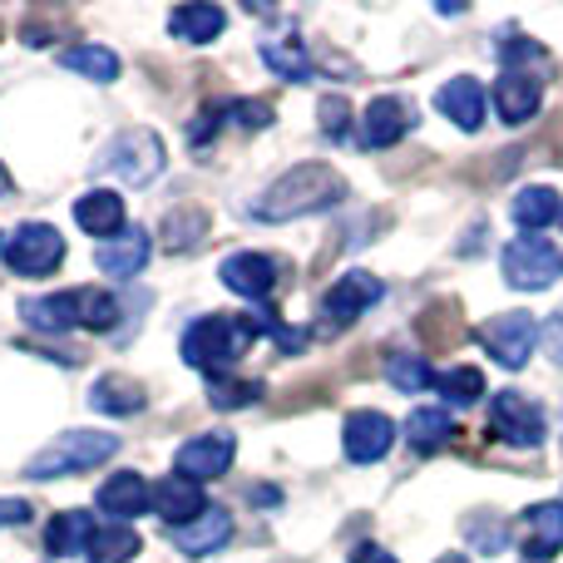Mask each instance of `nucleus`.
<instances>
[{"label": "nucleus", "instance_id": "nucleus-1", "mask_svg": "<svg viewBox=\"0 0 563 563\" xmlns=\"http://www.w3.org/2000/svg\"><path fill=\"white\" fill-rule=\"evenodd\" d=\"M341 194H346V184H341V174H331L327 164H297L257 198L253 213L263 218V223H291V218H307V213L331 208Z\"/></svg>", "mask_w": 563, "mask_h": 563}, {"label": "nucleus", "instance_id": "nucleus-2", "mask_svg": "<svg viewBox=\"0 0 563 563\" xmlns=\"http://www.w3.org/2000/svg\"><path fill=\"white\" fill-rule=\"evenodd\" d=\"M253 317H198L194 327L184 331V361L194 371H208V376H228L233 361L243 356V346L253 341Z\"/></svg>", "mask_w": 563, "mask_h": 563}, {"label": "nucleus", "instance_id": "nucleus-3", "mask_svg": "<svg viewBox=\"0 0 563 563\" xmlns=\"http://www.w3.org/2000/svg\"><path fill=\"white\" fill-rule=\"evenodd\" d=\"M109 455H119L114 435H95V430H69L55 445H45L35 460L25 465L30 479H59V475H79V470L104 465Z\"/></svg>", "mask_w": 563, "mask_h": 563}, {"label": "nucleus", "instance_id": "nucleus-4", "mask_svg": "<svg viewBox=\"0 0 563 563\" xmlns=\"http://www.w3.org/2000/svg\"><path fill=\"white\" fill-rule=\"evenodd\" d=\"M563 273V257H559V247L549 243V238H539V233H525V238H515V243L505 247V277H509V287H519V291H544V287H554Z\"/></svg>", "mask_w": 563, "mask_h": 563}, {"label": "nucleus", "instance_id": "nucleus-5", "mask_svg": "<svg viewBox=\"0 0 563 563\" xmlns=\"http://www.w3.org/2000/svg\"><path fill=\"white\" fill-rule=\"evenodd\" d=\"M0 253H5L10 273H20V277H49L59 263H65V238H59L49 223H20Z\"/></svg>", "mask_w": 563, "mask_h": 563}, {"label": "nucleus", "instance_id": "nucleus-6", "mask_svg": "<svg viewBox=\"0 0 563 563\" xmlns=\"http://www.w3.org/2000/svg\"><path fill=\"white\" fill-rule=\"evenodd\" d=\"M104 168L119 174L124 184H154L164 174V144H158L154 129H124L104 148Z\"/></svg>", "mask_w": 563, "mask_h": 563}, {"label": "nucleus", "instance_id": "nucleus-7", "mask_svg": "<svg viewBox=\"0 0 563 563\" xmlns=\"http://www.w3.org/2000/svg\"><path fill=\"white\" fill-rule=\"evenodd\" d=\"M380 297H386L380 277H371V273H341L327 287V297H321V331H346L351 321H356L366 307H376Z\"/></svg>", "mask_w": 563, "mask_h": 563}, {"label": "nucleus", "instance_id": "nucleus-8", "mask_svg": "<svg viewBox=\"0 0 563 563\" xmlns=\"http://www.w3.org/2000/svg\"><path fill=\"white\" fill-rule=\"evenodd\" d=\"M489 430L515 450H534V445H544L549 426H544V410H539L529 396H519V390H499L495 406H489Z\"/></svg>", "mask_w": 563, "mask_h": 563}, {"label": "nucleus", "instance_id": "nucleus-9", "mask_svg": "<svg viewBox=\"0 0 563 563\" xmlns=\"http://www.w3.org/2000/svg\"><path fill=\"white\" fill-rule=\"evenodd\" d=\"M479 341L489 346V356H495L499 366L519 371L529 361V351H534V341H539V321L529 317V311H499V317L479 331Z\"/></svg>", "mask_w": 563, "mask_h": 563}, {"label": "nucleus", "instance_id": "nucleus-10", "mask_svg": "<svg viewBox=\"0 0 563 563\" xmlns=\"http://www.w3.org/2000/svg\"><path fill=\"white\" fill-rule=\"evenodd\" d=\"M420 119H416V104H410V99L380 95V99H371L366 114H361V144L366 148H390V144H400Z\"/></svg>", "mask_w": 563, "mask_h": 563}, {"label": "nucleus", "instance_id": "nucleus-11", "mask_svg": "<svg viewBox=\"0 0 563 563\" xmlns=\"http://www.w3.org/2000/svg\"><path fill=\"white\" fill-rule=\"evenodd\" d=\"M233 455H238V440H233V435H194L188 445H178L174 470H178L184 479H194V485H203V479L228 475Z\"/></svg>", "mask_w": 563, "mask_h": 563}, {"label": "nucleus", "instance_id": "nucleus-12", "mask_svg": "<svg viewBox=\"0 0 563 563\" xmlns=\"http://www.w3.org/2000/svg\"><path fill=\"white\" fill-rule=\"evenodd\" d=\"M341 445H346V455L356 460V465H376V460L396 445V426H390V416H380V410H356V416H346V426H341Z\"/></svg>", "mask_w": 563, "mask_h": 563}, {"label": "nucleus", "instance_id": "nucleus-13", "mask_svg": "<svg viewBox=\"0 0 563 563\" xmlns=\"http://www.w3.org/2000/svg\"><path fill=\"white\" fill-rule=\"evenodd\" d=\"M208 495H203V485H194V479H184V475H168L164 485H154V515L164 519L168 529H184V525H194V519H203L208 515Z\"/></svg>", "mask_w": 563, "mask_h": 563}, {"label": "nucleus", "instance_id": "nucleus-14", "mask_svg": "<svg viewBox=\"0 0 563 563\" xmlns=\"http://www.w3.org/2000/svg\"><path fill=\"white\" fill-rule=\"evenodd\" d=\"M148 253H154V238H148V228H124L119 238H109V243H99L95 253V267L104 277H139L148 263Z\"/></svg>", "mask_w": 563, "mask_h": 563}, {"label": "nucleus", "instance_id": "nucleus-15", "mask_svg": "<svg viewBox=\"0 0 563 563\" xmlns=\"http://www.w3.org/2000/svg\"><path fill=\"white\" fill-rule=\"evenodd\" d=\"M218 277H223V287L238 291V297L263 301V297H273V287H277V263L263 253H233V257H223Z\"/></svg>", "mask_w": 563, "mask_h": 563}, {"label": "nucleus", "instance_id": "nucleus-16", "mask_svg": "<svg viewBox=\"0 0 563 563\" xmlns=\"http://www.w3.org/2000/svg\"><path fill=\"white\" fill-rule=\"evenodd\" d=\"M539 99H544V79L529 75V69H505L495 85V109L505 124H529L539 114Z\"/></svg>", "mask_w": 563, "mask_h": 563}, {"label": "nucleus", "instance_id": "nucleus-17", "mask_svg": "<svg viewBox=\"0 0 563 563\" xmlns=\"http://www.w3.org/2000/svg\"><path fill=\"white\" fill-rule=\"evenodd\" d=\"M95 505L104 509V515H114V525H129L134 515H144V505H154V489L144 485V475L119 470V475H109L104 485H99Z\"/></svg>", "mask_w": 563, "mask_h": 563}, {"label": "nucleus", "instance_id": "nucleus-18", "mask_svg": "<svg viewBox=\"0 0 563 563\" xmlns=\"http://www.w3.org/2000/svg\"><path fill=\"white\" fill-rule=\"evenodd\" d=\"M75 223L109 243V238L124 233V198L109 194V188H89L85 198H75Z\"/></svg>", "mask_w": 563, "mask_h": 563}, {"label": "nucleus", "instance_id": "nucleus-19", "mask_svg": "<svg viewBox=\"0 0 563 563\" xmlns=\"http://www.w3.org/2000/svg\"><path fill=\"white\" fill-rule=\"evenodd\" d=\"M435 109L445 119H455L465 134H475V129L485 124V89H479V79L460 75V79H450V85L435 95Z\"/></svg>", "mask_w": 563, "mask_h": 563}, {"label": "nucleus", "instance_id": "nucleus-20", "mask_svg": "<svg viewBox=\"0 0 563 563\" xmlns=\"http://www.w3.org/2000/svg\"><path fill=\"white\" fill-rule=\"evenodd\" d=\"M228 534H233V519H228L223 509H208L203 519L174 529V549L178 554H188V559H208V554H218V549L228 544Z\"/></svg>", "mask_w": 563, "mask_h": 563}, {"label": "nucleus", "instance_id": "nucleus-21", "mask_svg": "<svg viewBox=\"0 0 563 563\" xmlns=\"http://www.w3.org/2000/svg\"><path fill=\"white\" fill-rule=\"evenodd\" d=\"M20 317H25V327L35 331H69L79 327V311H75V291H55V297H30L20 301Z\"/></svg>", "mask_w": 563, "mask_h": 563}, {"label": "nucleus", "instance_id": "nucleus-22", "mask_svg": "<svg viewBox=\"0 0 563 563\" xmlns=\"http://www.w3.org/2000/svg\"><path fill=\"white\" fill-rule=\"evenodd\" d=\"M228 15L218 5H178L174 15H168V30H174V40H188V45H213L218 35H223Z\"/></svg>", "mask_w": 563, "mask_h": 563}, {"label": "nucleus", "instance_id": "nucleus-23", "mask_svg": "<svg viewBox=\"0 0 563 563\" xmlns=\"http://www.w3.org/2000/svg\"><path fill=\"white\" fill-rule=\"evenodd\" d=\"M89 539H95V525H89L85 509H65V515H55L49 519V529H45V549L55 559L89 554Z\"/></svg>", "mask_w": 563, "mask_h": 563}, {"label": "nucleus", "instance_id": "nucleus-24", "mask_svg": "<svg viewBox=\"0 0 563 563\" xmlns=\"http://www.w3.org/2000/svg\"><path fill=\"white\" fill-rule=\"evenodd\" d=\"M529 525H534V539L525 544V563H554L563 549V505H534Z\"/></svg>", "mask_w": 563, "mask_h": 563}, {"label": "nucleus", "instance_id": "nucleus-25", "mask_svg": "<svg viewBox=\"0 0 563 563\" xmlns=\"http://www.w3.org/2000/svg\"><path fill=\"white\" fill-rule=\"evenodd\" d=\"M144 386L129 376H99L95 390H89V406L104 410V416H139L144 410Z\"/></svg>", "mask_w": 563, "mask_h": 563}, {"label": "nucleus", "instance_id": "nucleus-26", "mask_svg": "<svg viewBox=\"0 0 563 563\" xmlns=\"http://www.w3.org/2000/svg\"><path fill=\"white\" fill-rule=\"evenodd\" d=\"M509 213H515V223L525 228V233H544V228L554 223L563 208H559L554 188H519L515 203H509Z\"/></svg>", "mask_w": 563, "mask_h": 563}, {"label": "nucleus", "instance_id": "nucleus-27", "mask_svg": "<svg viewBox=\"0 0 563 563\" xmlns=\"http://www.w3.org/2000/svg\"><path fill=\"white\" fill-rule=\"evenodd\" d=\"M59 65L75 69V75L95 79V85H114L119 79V55L104 45H75V49H59Z\"/></svg>", "mask_w": 563, "mask_h": 563}, {"label": "nucleus", "instance_id": "nucleus-28", "mask_svg": "<svg viewBox=\"0 0 563 563\" xmlns=\"http://www.w3.org/2000/svg\"><path fill=\"white\" fill-rule=\"evenodd\" d=\"M406 435H410V445L416 450H440V445H450V435H455V420H450V410H430V406H420L416 416L406 420Z\"/></svg>", "mask_w": 563, "mask_h": 563}, {"label": "nucleus", "instance_id": "nucleus-29", "mask_svg": "<svg viewBox=\"0 0 563 563\" xmlns=\"http://www.w3.org/2000/svg\"><path fill=\"white\" fill-rule=\"evenodd\" d=\"M139 554V534L129 525H104L89 539V563H129Z\"/></svg>", "mask_w": 563, "mask_h": 563}, {"label": "nucleus", "instance_id": "nucleus-30", "mask_svg": "<svg viewBox=\"0 0 563 563\" xmlns=\"http://www.w3.org/2000/svg\"><path fill=\"white\" fill-rule=\"evenodd\" d=\"M386 376L396 390H406V396H420L426 386H435V371H430L426 356H416V351H396V356L386 361Z\"/></svg>", "mask_w": 563, "mask_h": 563}, {"label": "nucleus", "instance_id": "nucleus-31", "mask_svg": "<svg viewBox=\"0 0 563 563\" xmlns=\"http://www.w3.org/2000/svg\"><path fill=\"white\" fill-rule=\"evenodd\" d=\"M435 390L445 396V406H475L479 396H485V376H479L475 366H450V371H440L435 376Z\"/></svg>", "mask_w": 563, "mask_h": 563}, {"label": "nucleus", "instance_id": "nucleus-32", "mask_svg": "<svg viewBox=\"0 0 563 563\" xmlns=\"http://www.w3.org/2000/svg\"><path fill=\"white\" fill-rule=\"evenodd\" d=\"M75 311H79V327L109 331V327H114V317H119V301L109 297L104 287H79L75 291Z\"/></svg>", "mask_w": 563, "mask_h": 563}, {"label": "nucleus", "instance_id": "nucleus-33", "mask_svg": "<svg viewBox=\"0 0 563 563\" xmlns=\"http://www.w3.org/2000/svg\"><path fill=\"white\" fill-rule=\"evenodd\" d=\"M263 65L277 69V75L291 79V85L311 79V65H307V55H301V40H297V45H263Z\"/></svg>", "mask_w": 563, "mask_h": 563}, {"label": "nucleus", "instance_id": "nucleus-34", "mask_svg": "<svg viewBox=\"0 0 563 563\" xmlns=\"http://www.w3.org/2000/svg\"><path fill=\"white\" fill-rule=\"evenodd\" d=\"M164 233H168V247H174V253H184V247H198V243H203L208 218L198 213V208H188V213H168Z\"/></svg>", "mask_w": 563, "mask_h": 563}, {"label": "nucleus", "instance_id": "nucleus-35", "mask_svg": "<svg viewBox=\"0 0 563 563\" xmlns=\"http://www.w3.org/2000/svg\"><path fill=\"white\" fill-rule=\"evenodd\" d=\"M257 396H263V386H257V380H228V376H213V386H208V400H213L218 410H243V406H253Z\"/></svg>", "mask_w": 563, "mask_h": 563}, {"label": "nucleus", "instance_id": "nucleus-36", "mask_svg": "<svg viewBox=\"0 0 563 563\" xmlns=\"http://www.w3.org/2000/svg\"><path fill=\"white\" fill-rule=\"evenodd\" d=\"M228 119L243 129H267L273 124V104H263V99H233V104H228Z\"/></svg>", "mask_w": 563, "mask_h": 563}, {"label": "nucleus", "instance_id": "nucleus-37", "mask_svg": "<svg viewBox=\"0 0 563 563\" xmlns=\"http://www.w3.org/2000/svg\"><path fill=\"white\" fill-rule=\"evenodd\" d=\"M346 129H351V109H346V99L327 95V99H321V134H327V139H346Z\"/></svg>", "mask_w": 563, "mask_h": 563}, {"label": "nucleus", "instance_id": "nucleus-38", "mask_svg": "<svg viewBox=\"0 0 563 563\" xmlns=\"http://www.w3.org/2000/svg\"><path fill=\"white\" fill-rule=\"evenodd\" d=\"M539 341H544L549 356H554L559 366H563V311H554V317H549L544 327H539Z\"/></svg>", "mask_w": 563, "mask_h": 563}, {"label": "nucleus", "instance_id": "nucleus-39", "mask_svg": "<svg viewBox=\"0 0 563 563\" xmlns=\"http://www.w3.org/2000/svg\"><path fill=\"white\" fill-rule=\"evenodd\" d=\"M25 519H30L25 499H0V525H25Z\"/></svg>", "mask_w": 563, "mask_h": 563}, {"label": "nucleus", "instance_id": "nucleus-40", "mask_svg": "<svg viewBox=\"0 0 563 563\" xmlns=\"http://www.w3.org/2000/svg\"><path fill=\"white\" fill-rule=\"evenodd\" d=\"M351 563H400V559L386 554V549H376V544H361L356 554H351Z\"/></svg>", "mask_w": 563, "mask_h": 563}, {"label": "nucleus", "instance_id": "nucleus-41", "mask_svg": "<svg viewBox=\"0 0 563 563\" xmlns=\"http://www.w3.org/2000/svg\"><path fill=\"white\" fill-rule=\"evenodd\" d=\"M10 188H15V184H10V174H5V164H0V198H5V194H10Z\"/></svg>", "mask_w": 563, "mask_h": 563}, {"label": "nucleus", "instance_id": "nucleus-42", "mask_svg": "<svg viewBox=\"0 0 563 563\" xmlns=\"http://www.w3.org/2000/svg\"><path fill=\"white\" fill-rule=\"evenodd\" d=\"M435 563H465V554H445V559H435Z\"/></svg>", "mask_w": 563, "mask_h": 563}]
</instances>
